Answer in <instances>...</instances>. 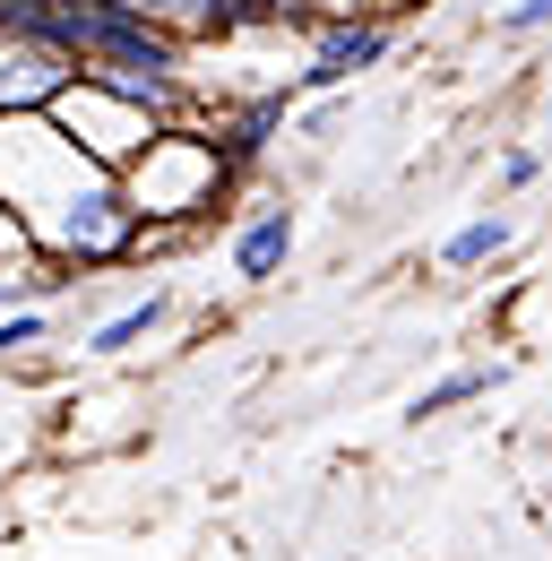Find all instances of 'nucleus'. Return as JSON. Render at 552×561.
Listing matches in <instances>:
<instances>
[{"label":"nucleus","mask_w":552,"mask_h":561,"mask_svg":"<svg viewBox=\"0 0 552 561\" xmlns=\"http://www.w3.org/2000/svg\"><path fill=\"white\" fill-rule=\"evenodd\" d=\"M0 199L35 233V251L78 268V277L130 268L138 233H147V216L130 208L122 173L95 164L53 113H0Z\"/></svg>","instance_id":"f257e3e1"},{"label":"nucleus","mask_w":552,"mask_h":561,"mask_svg":"<svg viewBox=\"0 0 552 561\" xmlns=\"http://www.w3.org/2000/svg\"><path fill=\"white\" fill-rule=\"evenodd\" d=\"M130 9H138V18H156L164 35H182L191 53H199V44H225V35L242 26L233 0H130Z\"/></svg>","instance_id":"6e6552de"},{"label":"nucleus","mask_w":552,"mask_h":561,"mask_svg":"<svg viewBox=\"0 0 552 561\" xmlns=\"http://www.w3.org/2000/svg\"><path fill=\"white\" fill-rule=\"evenodd\" d=\"M53 122H61L95 164H113V173H130L138 156H147V139L164 130L156 104H138V95H122V87H104V78H78L61 104H53Z\"/></svg>","instance_id":"20e7f679"},{"label":"nucleus","mask_w":552,"mask_h":561,"mask_svg":"<svg viewBox=\"0 0 552 561\" xmlns=\"http://www.w3.org/2000/svg\"><path fill=\"white\" fill-rule=\"evenodd\" d=\"M233 147L216 139L207 122H164L147 156H138L130 173H122V191H130V208L147 225H182V233H199L207 216L225 208V191H233Z\"/></svg>","instance_id":"f03ea898"},{"label":"nucleus","mask_w":552,"mask_h":561,"mask_svg":"<svg viewBox=\"0 0 552 561\" xmlns=\"http://www.w3.org/2000/svg\"><path fill=\"white\" fill-rule=\"evenodd\" d=\"M536 173H544V156H536V147H509V156H501V191H527Z\"/></svg>","instance_id":"2eb2a0df"},{"label":"nucleus","mask_w":552,"mask_h":561,"mask_svg":"<svg viewBox=\"0 0 552 561\" xmlns=\"http://www.w3.org/2000/svg\"><path fill=\"white\" fill-rule=\"evenodd\" d=\"M302 95H294V78L268 87V95H251V104H225V113H207V130L233 147V164H251V156H268V139L285 130V113H294Z\"/></svg>","instance_id":"0eeeda50"},{"label":"nucleus","mask_w":552,"mask_h":561,"mask_svg":"<svg viewBox=\"0 0 552 561\" xmlns=\"http://www.w3.org/2000/svg\"><path fill=\"white\" fill-rule=\"evenodd\" d=\"M164 320H173V294H164V285H147L138 302H122L113 320H95V329H87V354H130V346H147Z\"/></svg>","instance_id":"1a4fd4ad"},{"label":"nucleus","mask_w":552,"mask_h":561,"mask_svg":"<svg viewBox=\"0 0 552 561\" xmlns=\"http://www.w3.org/2000/svg\"><path fill=\"white\" fill-rule=\"evenodd\" d=\"M78 53L53 35H26V26H0V113H53L69 87H78Z\"/></svg>","instance_id":"39448f33"},{"label":"nucleus","mask_w":552,"mask_h":561,"mask_svg":"<svg viewBox=\"0 0 552 561\" xmlns=\"http://www.w3.org/2000/svg\"><path fill=\"white\" fill-rule=\"evenodd\" d=\"M9 260H35V233H26V225H18V208L0 199V268H9Z\"/></svg>","instance_id":"4468645a"},{"label":"nucleus","mask_w":552,"mask_h":561,"mask_svg":"<svg viewBox=\"0 0 552 561\" xmlns=\"http://www.w3.org/2000/svg\"><path fill=\"white\" fill-rule=\"evenodd\" d=\"M492 26H501L509 44H518V35H544V26H552V0H509V9L492 18Z\"/></svg>","instance_id":"ddd939ff"},{"label":"nucleus","mask_w":552,"mask_h":561,"mask_svg":"<svg viewBox=\"0 0 552 561\" xmlns=\"http://www.w3.org/2000/svg\"><path fill=\"white\" fill-rule=\"evenodd\" d=\"M492 380H501V363H458V371H440V380L414 398V423H423V415H449V407H475V398H492Z\"/></svg>","instance_id":"9b49d317"},{"label":"nucleus","mask_w":552,"mask_h":561,"mask_svg":"<svg viewBox=\"0 0 552 561\" xmlns=\"http://www.w3.org/2000/svg\"><path fill=\"white\" fill-rule=\"evenodd\" d=\"M294 233H302V225H294V208H285V199H260V208L225 233L233 277H242V285H276V277H285V260H294Z\"/></svg>","instance_id":"423d86ee"},{"label":"nucleus","mask_w":552,"mask_h":561,"mask_svg":"<svg viewBox=\"0 0 552 561\" xmlns=\"http://www.w3.org/2000/svg\"><path fill=\"white\" fill-rule=\"evenodd\" d=\"M44 337H53V311H44V302L0 311V363H9V354H26V346H44Z\"/></svg>","instance_id":"f8f14e48"},{"label":"nucleus","mask_w":552,"mask_h":561,"mask_svg":"<svg viewBox=\"0 0 552 561\" xmlns=\"http://www.w3.org/2000/svg\"><path fill=\"white\" fill-rule=\"evenodd\" d=\"M389 44H398V26L371 18V9H320V18H302V70H294V95H337V87H354L363 70L389 61Z\"/></svg>","instance_id":"7ed1b4c3"},{"label":"nucleus","mask_w":552,"mask_h":561,"mask_svg":"<svg viewBox=\"0 0 552 561\" xmlns=\"http://www.w3.org/2000/svg\"><path fill=\"white\" fill-rule=\"evenodd\" d=\"M501 251H509V216L483 208V216H467V225L440 242V268H449V277H475V268H492Z\"/></svg>","instance_id":"9d476101"}]
</instances>
